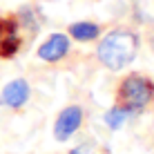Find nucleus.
<instances>
[{
    "mask_svg": "<svg viewBox=\"0 0 154 154\" xmlns=\"http://www.w3.org/2000/svg\"><path fill=\"white\" fill-rule=\"evenodd\" d=\"M67 51H69V40H67V36H63V34L49 36V38L38 47V56L42 58V60H47V63L60 60Z\"/></svg>",
    "mask_w": 154,
    "mask_h": 154,
    "instance_id": "5",
    "label": "nucleus"
},
{
    "mask_svg": "<svg viewBox=\"0 0 154 154\" xmlns=\"http://www.w3.org/2000/svg\"><path fill=\"white\" fill-rule=\"evenodd\" d=\"M139 51V38L127 29H116L107 34L98 45V58L107 69L119 72L134 60Z\"/></svg>",
    "mask_w": 154,
    "mask_h": 154,
    "instance_id": "1",
    "label": "nucleus"
},
{
    "mask_svg": "<svg viewBox=\"0 0 154 154\" xmlns=\"http://www.w3.org/2000/svg\"><path fill=\"white\" fill-rule=\"evenodd\" d=\"M69 154H92V147L89 145H78V147H74Z\"/></svg>",
    "mask_w": 154,
    "mask_h": 154,
    "instance_id": "9",
    "label": "nucleus"
},
{
    "mask_svg": "<svg viewBox=\"0 0 154 154\" xmlns=\"http://www.w3.org/2000/svg\"><path fill=\"white\" fill-rule=\"evenodd\" d=\"M27 98H29V85H27V81H23V78L11 81L2 89V103L7 105V107H20V105L27 103Z\"/></svg>",
    "mask_w": 154,
    "mask_h": 154,
    "instance_id": "6",
    "label": "nucleus"
},
{
    "mask_svg": "<svg viewBox=\"0 0 154 154\" xmlns=\"http://www.w3.org/2000/svg\"><path fill=\"white\" fill-rule=\"evenodd\" d=\"M69 34L76 40H94L100 34V29H98V25H94V23H74L69 27Z\"/></svg>",
    "mask_w": 154,
    "mask_h": 154,
    "instance_id": "7",
    "label": "nucleus"
},
{
    "mask_svg": "<svg viewBox=\"0 0 154 154\" xmlns=\"http://www.w3.org/2000/svg\"><path fill=\"white\" fill-rule=\"evenodd\" d=\"M83 123V109L78 105H69L60 112V116L56 119V125H54V136L56 141H67L74 132L81 127Z\"/></svg>",
    "mask_w": 154,
    "mask_h": 154,
    "instance_id": "3",
    "label": "nucleus"
},
{
    "mask_svg": "<svg viewBox=\"0 0 154 154\" xmlns=\"http://www.w3.org/2000/svg\"><path fill=\"white\" fill-rule=\"evenodd\" d=\"M152 98H154V83L145 76H139V74H130L127 78H123L119 92H116L119 107H125L127 112L145 107Z\"/></svg>",
    "mask_w": 154,
    "mask_h": 154,
    "instance_id": "2",
    "label": "nucleus"
},
{
    "mask_svg": "<svg viewBox=\"0 0 154 154\" xmlns=\"http://www.w3.org/2000/svg\"><path fill=\"white\" fill-rule=\"evenodd\" d=\"M20 47L18 25L14 18H0V56L11 58Z\"/></svg>",
    "mask_w": 154,
    "mask_h": 154,
    "instance_id": "4",
    "label": "nucleus"
},
{
    "mask_svg": "<svg viewBox=\"0 0 154 154\" xmlns=\"http://www.w3.org/2000/svg\"><path fill=\"white\" fill-rule=\"evenodd\" d=\"M127 114H130V112H127L125 107H119V105H116V107H112L107 114H105V123L112 127V130H119V127L125 123Z\"/></svg>",
    "mask_w": 154,
    "mask_h": 154,
    "instance_id": "8",
    "label": "nucleus"
}]
</instances>
